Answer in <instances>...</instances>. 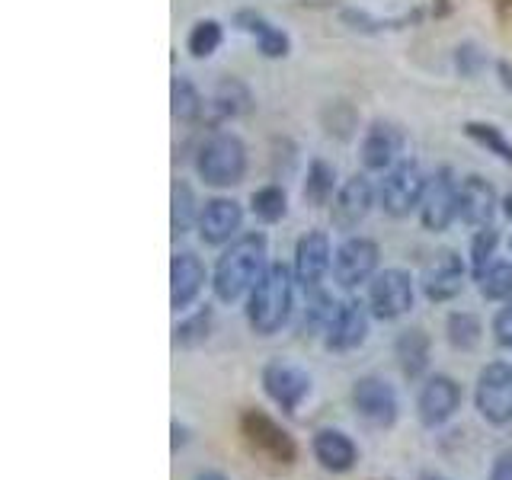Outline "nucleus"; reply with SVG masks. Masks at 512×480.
I'll return each mask as SVG.
<instances>
[{
    "instance_id": "8",
    "label": "nucleus",
    "mask_w": 512,
    "mask_h": 480,
    "mask_svg": "<svg viewBox=\"0 0 512 480\" xmlns=\"http://www.w3.org/2000/svg\"><path fill=\"white\" fill-rule=\"evenodd\" d=\"M416 212H420L423 228L432 231V234H439L452 221H458V180H455L452 167H439L436 173L429 176L423 202H420Z\"/></svg>"
},
{
    "instance_id": "27",
    "label": "nucleus",
    "mask_w": 512,
    "mask_h": 480,
    "mask_svg": "<svg viewBox=\"0 0 512 480\" xmlns=\"http://www.w3.org/2000/svg\"><path fill=\"white\" fill-rule=\"evenodd\" d=\"M212 109H215L218 119L244 116V112L250 109V90L240 84V80H234V77L221 80V84L215 87V96H212Z\"/></svg>"
},
{
    "instance_id": "26",
    "label": "nucleus",
    "mask_w": 512,
    "mask_h": 480,
    "mask_svg": "<svg viewBox=\"0 0 512 480\" xmlns=\"http://www.w3.org/2000/svg\"><path fill=\"white\" fill-rule=\"evenodd\" d=\"M308 295V304H304V320H301V333L304 336H314V333H327L330 327V320L336 314V304L324 288H311V292H304Z\"/></svg>"
},
{
    "instance_id": "17",
    "label": "nucleus",
    "mask_w": 512,
    "mask_h": 480,
    "mask_svg": "<svg viewBox=\"0 0 512 480\" xmlns=\"http://www.w3.org/2000/svg\"><path fill=\"white\" fill-rule=\"evenodd\" d=\"M240 224H244V208H240V202L234 199H208L202 205L199 212V237L205 240V244L212 247H221V244H231L234 237H240Z\"/></svg>"
},
{
    "instance_id": "10",
    "label": "nucleus",
    "mask_w": 512,
    "mask_h": 480,
    "mask_svg": "<svg viewBox=\"0 0 512 480\" xmlns=\"http://www.w3.org/2000/svg\"><path fill=\"white\" fill-rule=\"evenodd\" d=\"M260 378H263L266 397L288 416L298 413V407L311 397V375L292 362H282V359L266 362Z\"/></svg>"
},
{
    "instance_id": "28",
    "label": "nucleus",
    "mask_w": 512,
    "mask_h": 480,
    "mask_svg": "<svg viewBox=\"0 0 512 480\" xmlns=\"http://www.w3.org/2000/svg\"><path fill=\"white\" fill-rule=\"evenodd\" d=\"M333 189H336V170L324 160H314L308 167V180H304V202L311 208H324L333 199Z\"/></svg>"
},
{
    "instance_id": "16",
    "label": "nucleus",
    "mask_w": 512,
    "mask_h": 480,
    "mask_svg": "<svg viewBox=\"0 0 512 480\" xmlns=\"http://www.w3.org/2000/svg\"><path fill=\"white\" fill-rule=\"evenodd\" d=\"M400 151H404V132H400L394 122H372L365 128L362 148H359L365 170H372V173L391 170L400 160Z\"/></svg>"
},
{
    "instance_id": "9",
    "label": "nucleus",
    "mask_w": 512,
    "mask_h": 480,
    "mask_svg": "<svg viewBox=\"0 0 512 480\" xmlns=\"http://www.w3.org/2000/svg\"><path fill=\"white\" fill-rule=\"evenodd\" d=\"M413 276L404 269H384L368 282V311L378 320H397L413 308Z\"/></svg>"
},
{
    "instance_id": "38",
    "label": "nucleus",
    "mask_w": 512,
    "mask_h": 480,
    "mask_svg": "<svg viewBox=\"0 0 512 480\" xmlns=\"http://www.w3.org/2000/svg\"><path fill=\"white\" fill-rule=\"evenodd\" d=\"M496 74H500L503 87L512 90V64H509V61H500V64H496Z\"/></svg>"
},
{
    "instance_id": "20",
    "label": "nucleus",
    "mask_w": 512,
    "mask_h": 480,
    "mask_svg": "<svg viewBox=\"0 0 512 480\" xmlns=\"http://www.w3.org/2000/svg\"><path fill=\"white\" fill-rule=\"evenodd\" d=\"M496 212V189L484 180V176H468L458 183V221L468 228H487Z\"/></svg>"
},
{
    "instance_id": "29",
    "label": "nucleus",
    "mask_w": 512,
    "mask_h": 480,
    "mask_svg": "<svg viewBox=\"0 0 512 480\" xmlns=\"http://www.w3.org/2000/svg\"><path fill=\"white\" fill-rule=\"evenodd\" d=\"M170 103H173V119L176 122H196L202 116V93L196 90L189 77H173V90H170Z\"/></svg>"
},
{
    "instance_id": "37",
    "label": "nucleus",
    "mask_w": 512,
    "mask_h": 480,
    "mask_svg": "<svg viewBox=\"0 0 512 480\" xmlns=\"http://www.w3.org/2000/svg\"><path fill=\"white\" fill-rule=\"evenodd\" d=\"M490 480H512V452H500L493 458V468H490Z\"/></svg>"
},
{
    "instance_id": "23",
    "label": "nucleus",
    "mask_w": 512,
    "mask_h": 480,
    "mask_svg": "<svg viewBox=\"0 0 512 480\" xmlns=\"http://www.w3.org/2000/svg\"><path fill=\"white\" fill-rule=\"evenodd\" d=\"M237 23H240V29L250 32L256 39V45H260V52L266 58H285L288 48H292L285 32L276 23H269L263 13H237Z\"/></svg>"
},
{
    "instance_id": "13",
    "label": "nucleus",
    "mask_w": 512,
    "mask_h": 480,
    "mask_svg": "<svg viewBox=\"0 0 512 480\" xmlns=\"http://www.w3.org/2000/svg\"><path fill=\"white\" fill-rule=\"evenodd\" d=\"M461 397V384L455 378L432 375L416 397V416L426 429H439L461 410Z\"/></svg>"
},
{
    "instance_id": "31",
    "label": "nucleus",
    "mask_w": 512,
    "mask_h": 480,
    "mask_svg": "<svg viewBox=\"0 0 512 480\" xmlns=\"http://www.w3.org/2000/svg\"><path fill=\"white\" fill-rule=\"evenodd\" d=\"M464 135L477 141L480 148H487L490 154H496L503 164H512V141L503 135V128H496L490 122H468L464 125Z\"/></svg>"
},
{
    "instance_id": "32",
    "label": "nucleus",
    "mask_w": 512,
    "mask_h": 480,
    "mask_svg": "<svg viewBox=\"0 0 512 480\" xmlns=\"http://www.w3.org/2000/svg\"><path fill=\"white\" fill-rule=\"evenodd\" d=\"M176 336V346H183V349H196V346H202L205 340H208V333H212V308H199L192 317H186V320H180L176 324V330H173Z\"/></svg>"
},
{
    "instance_id": "25",
    "label": "nucleus",
    "mask_w": 512,
    "mask_h": 480,
    "mask_svg": "<svg viewBox=\"0 0 512 480\" xmlns=\"http://www.w3.org/2000/svg\"><path fill=\"white\" fill-rule=\"evenodd\" d=\"M199 212L202 208L196 205V192H192L189 183H173V208H170V231L173 237L189 234L192 224H199Z\"/></svg>"
},
{
    "instance_id": "39",
    "label": "nucleus",
    "mask_w": 512,
    "mask_h": 480,
    "mask_svg": "<svg viewBox=\"0 0 512 480\" xmlns=\"http://www.w3.org/2000/svg\"><path fill=\"white\" fill-rule=\"evenodd\" d=\"M192 480H228V477H224L221 471H212V468H205V471H199V474L192 477Z\"/></svg>"
},
{
    "instance_id": "42",
    "label": "nucleus",
    "mask_w": 512,
    "mask_h": 480,
    "mask_svg": "<svg viewBox=\"0 0 512 480\" xmlns=\"http://www.w3.org/2000/svg\"><path fill=\"white\" fill-rule=\"evenodd\" d=\"M503 212H506V218H512V192H509L506 202H503Z\"/></svg>"
},
{
    "instance_id": "36",
    "label": "nucleus",
    "mask_w": 512,
    "mask_h": 480,
    "mask_svg": "<svg viewBox=\"0 0 512 480\" xmlns=\"http://www.w3.org/2000/svg\"><path fill=\"white\" fill-rule=\"evenodd\" d=\"M493 340L496 346L512 349V301H506V308H500L493 317Z\"/></svg>"
},
{
    "instance_id": "34",
    "label": "nucleus",
    "mask_w": 512,
    "mask_h": 480,
    "mask_svg": "<svg viewBox=\"0 0 512 480\" xmlns=\"http://www.w3.org/2000/svg\"><path fill=\"white\" fill-rule=\"evenodd\" d=\"M250 208L253 215L266 221V224H276L285 218V208H288V199H285V189L282 186H263L256 189L250 196Z\"/></svg>"
},
{
    "instance_id": "6",
    "label": "nucleus",
    "mask_w": 512,
    "mask_h": 480,
    "mask_svg": "<svg viewBox=\"0 0 512 480\" xmlns=\"http://www.w3.org/2000/svg\"><path fill=\"white\" fill-rule=\"evenodd\" d=\"M240 436L250 442L260 455H266L276 464H295L298 461V445L288 432L272 420L263 410H244L240 413Z\"/></svg>"
},
{
    "instance_id": "22",
    "label": "nucleus",
    "mask_w": 512,
    "mask_h": 480,
    "mask_svg": "<svg viewBox=\"0 0 512 480\" xmlns=\"http://www.w3.org/2000/svg\"><path fill=\"white\" fill-rule=\"evenodd\" d=\"M429 349H432V343H429L426 330H420V327H410V330H404L397 336V340H394V359L400 365V372H404V378L416 381V378L426 375Z\"/></svg>"
},
{
    "instance_id": "15",
    "label": "nucleus",
    "mask_w": 512,
    "mask_h": 480,
    "mask_svg": "<svg viewBox=\"0 0 512 480\" xmlns=\"http://www.w3.org/2000/svg\"><path fill=\"white\" fill-rule=\"evenodd\" d=\"M464 276H468V269H464L461 256L455 250H439L423 272V295L436 304L452 301L464 292Z\"/></svg>"
},
{
    "instance_id": "12",
    "label": "nucleus",
    "mask_w": 512,
    "mask_h": 480,
    "mask_svg": "<svg viewBox=\"0 0 512 480\" xmlns=\"http://www.w3.org/2000/svg\"><path fill=\"white\" fill-rule=\"evenodd\" d=\"M375 199H378V192L372 183H368V176H362V173L349 176V180L336 189L333 205H330L333 228L343 234H352L368 218V212H372Z\"/></svg>"
},
{
    "instance_id": "30",
    "label": "nucleus",
    "mask_w": 512,
    "mask_h": 480,
    "mask_svg": "<svg viewBox=\"0 0 512 480\" xmlns=\"http://www.w3.org/2000/svg\"><path fill=\"white\" fill-rule=\"evenodd\" d=\"M477 285H480V295L487 301H512V263L493 260L477 276Z\"/></svg>"
},
{
    "instance_id": "5",
    "label": "nucleus",
    "mask_w": 512,
    "mask_h": 480,
    "mask_svg": "<svg viewBox=\"0 0 512 480\" xmlns=\"http://www.w3.org/2000/svg\"><path fill=\"white\" fill-rule=\"evenodd\" d=\"M474 404L487 423L493 426L512 423V365L509 362H487L480 368Z\"/></svg>"
},
{
    "instance_id": "33",
    "label": "nucleus",
    "mask_w": 512,
    "mask_h": 480,
    "mask_svg": "<svg viewBox=\"0 0 512 480\" xmlns=\"http://www.w3.org/2000/svg\"><path fill=\"white\" fill-rule=\"evenodd\" d=\"M221 42H224V29H221L218 20H199L196 26H192L189 39H186L192 58H212L221 48Z\"/></svg>"
},
{
    "instance_id": "19",
    "label": "nucleus",
    "mask_w": 512,
    "mask_h": 480,
    "mask_svg": "<svg viewBox=\"0 0 512 480\" xmlns=\"http://www.w3.org/2000/svg\"><path fill=\"white\" fill-rule=\"evenodd\" d=\"M205 288V266L196 253H173L170 260V308L186 311Z\"/></svg>"
},
{
    "instance_id": "1",
    "label": "nucleus",
    "mask_w": 512,
    "mask_h": 480,
    "mask_svg": "<svg viewBox=\"0 0 512 480\" xmlns=\"http://www.w3.org/2000/svg\"><path fill=\"white\" fill-rule=\"evenodd\" d=\"M269 240L260 231L240 234L234 237L224 253L218 256L215 272H212V288L215 298L224 304H234L244 295L253 292V285L263 279V272L269 269Z\"/></svg>"
},
{
    "instance_id": "18",
    "label": "nucleus",
    "mask_w": 512,
    "mask_h": 480,
    "mask_svg": "<svg viewBox=\"0 0 512 480\" xmlns=\"http://www.w3.org/2000/svg\"><path fill=\"white\" fill-rule=\"evenodd\" d=\"M368 311L362 301H343L340 308H336L330 327L324 333V343L330 352H352L365 343L368 336Z\"/></svg>"
},
{
    "instance_id": "14",
    "label": "nucleus",
    "mask_w": 512,
    "mask_h": 480,
    "mask_svg": "<svg viewBox=\"0 0 512 480\" xmlns=\"http://www.w3.org/2000/svg\"><path fill=\"white\" fill-rule=\"evenodd\" d=\"M333 269V247H330V237L327 231H308L298 244H295V282L311 292V288H320L324 276Z\"/></svg>"
},
{
    "instance_id": "3",
    "label": "nucleus",
    "mask_w": 512,
    "mask_h": 480,
    "mask_svg": "<svg viewBox=\"0 0 512 480\" xmlns=\"http://www.w3.org/2000/svg\"><path fill=\"white\" fill-rule=\"evenodd\" d=\"M196 170L205 180V186H215V189L237 186L240 180H244V173H247V148H244V141H240L237 135H231V132L212 135L199 148Z\"/></svg>"
},
{
    "instance_id": "40",
    "label": "nucleus",
    "mask_w": 512,
    "mask_h": 480,
    "mask_svg": "<svg viewBox=\"0 0 512 480\" xmlns=\"http://www.w3.org/2000/svg\"><path fill=\"white\" fill-rule=\"evenodd\" d=\"M173 436H176V439H173V452H176V448H180V445L186 442V429H183L180 423H173Z\"/></svg>"
},
{
    "instance_id": "21",
    "label": "nucleus",
    "mask_w": 512,
    "mask_h": 480,
    "mask_svg": "<svg viewBox=\"0 0 512 480\" xmlns=\"http://www.w3.org/2000/svg\"><path fill=\"white\" fill-rule=\"evenodd\" d=\"M311 452L320 461V468L333 471V474H346L356 468V461H359L356 442L340 429H317L311 439Z\"/></svg>"
},
{
    "instance_id": "7",
    "label": "nucleus",
    "mask_w": 512,
    "mask_h": 480,
    "mask_svg": "<svg viewBox=\"0 0 512 480\" xmlns=\"http://www.w3.org/2000/svg\"><path fill=\"white\" fill-rule=\"evenodd\" d=\"M378 260H381V250L372 237L349 234L333 253V279L343 288H359L378 276Z\"/></svg>"
},
{
    "instance_id": "11",
    "label": "nucleus",
    "mask_w": 512,
    "mask_h": 480,
    "mask_svg": "<svg viewBox=\"0 0 512 480\" xmlns=\"http://www.w3.org/2000/svg\"><path fill=\"white\" fill-rule=\"evenodd\" d=\"M352 407L368 426L375 429H391L397 423V394L384 378L365 375L352 384Z\"/></svg>"
},
{
    "instance_id": "4",
    "label": "nucleus",
    "mask_w": 512,
    "mask_h": 480,
    "mask_svg": "<svg viewBox=\"0 0 512 480\" xmlns=\"http://www.w3.org/2000/svg\"><path fill=\"white\" fill-rule=\"evenodd\" d=\"M429 176L416 160H397L391 170H384V180L378 186V205L391 218H407L413 208H420Z\"/></svg>"
},
{
    "instance_id": "24",
    "label": "nucleus",
    "mask_w": 512,
    "mask_h": 480,
    "mask_svg": "<svg viewBox=\"0 0 512 480\" xmlns=\"http://www.w3.org/2000/svg\"><path fill=\"white\" fill-rule=\"evenodd\" d=\"M445 336L455 349L471 352L480 346V340H484V324H480V317L471 311H455L445 320Z\"/></svg>"
},
{
    "instance_id": "35",
    "label": "nucleus",
    "mask_w": 512,
    "mask_h": 480,
    "mask_svg": "<svg viewBox=\"0 0 512 480\" xmlns=\"http://www.w3.org/2000/svg\"><path fill=\"white\" fill-rule=\"evenodd\" d=\"M496 244H500V231H496L493 224H487V228H477V234L471 240V272H474V279L496 260Z\"/></svg>"
},
{
    "instance_id": "41",
    "label": "nucleus",
    "mask_w": 512,
    "mask_h": 480,
    "mask_svg": "<svg viewBox=\"0 0 512 480\" xmlns=\"http://www.w3.org/2000/svg\"><path fill=\"white\" fill-rule=\"evenodd\" d=\"M420 480H448V477L445 474H436V471H423Z\"/></svg>"
},
{
    "instance_id": "2",
    "label": "nucleus",
    "mask_w": 512,
    "mask_h": 480,
    "mask_svg": "<svg viewBox=\"0 0 512 480\" xmlns=\"http://www.w3.org/2000/svg\"><path fill=\"white\" fill-rule=\"evenodd\" d=\"M295 308V272L285 263H269L247 298V324L256 336L279 333Z\"/></svg>"
}]
</instances>
